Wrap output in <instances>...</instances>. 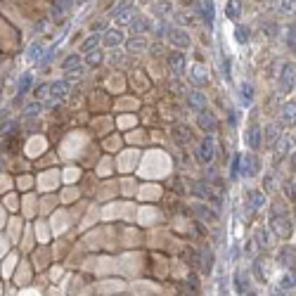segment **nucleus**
Returning <instances> with one entry per match:
<instances>
[{
	"label": "nucleus",
	"instance_id": "obj_12",
	"mask_svg": "<svg viewBox=\"0 0 296 296\" xmlns=\"http://www.w3.org/2000/svg\"><path fill=\"white\" fill-rule=\"evenodd\" d=\"M240 164H242V171L240 173H244V175H256L258 168H261V161H258L256 154H251V152L242 156Z\"/></svg>",
	"mask_w": 296,
	"mask_h": 296
},
{
	"label": "nucleus",
	"instance_id": "obj_26",
	"mask_svg": "<svg viewBox=\"0 0 296 296\" xmlns=\"http://www.w3.org/2000/svg\"><path fill=\"white\" fill-rule=\"evenodd\" d=\"M249 36H251V31H249V26H244V24H237L234 26V38H237V43H249Z\"/></svg>",
	"mask_w": 296,
	"mask_h": 296
},
{
	"label": "nucleus",
	"instance_id": "obj_38",
	"mask_svg": "<svg viewBox=\"0 0 296 296\" xmlns=\"http://www.w3.org/2000/svg\"><path fill=\"white\" fill-rule=\"evenodd\" d=\"M147 47V40L142 36H135V40H131V50H145Z\"/></svg>",
	"mask_w": 296,
	"mask_h": 296
},
{
	"label": "nucleus",
	"instance_id": "obj_20",
	"mask_svg": "<svg viewBox=\"0 0 296 296\" xmlns=\"http://www.w3.org/2000/svg\"><path fill=\"white\" fill-rule=\"evenodd\" d=\"M31 83H33V74H31V71L22 74V76H19V83H17V95H19V97H22V95H26V93H29V88H31Z\"/></svg>",
	"mask_w": 296,
	"mask_h": 296
},
{
	"label": "nucleus",
	"instance_id": "obj_10",
	"mask_svg": "<svg viewBox=\"0 0 296 296\" xmlns=\"http://www.w3.org/2000/svg\"><path fill=\"white\" fill-rule=\"evenodd\" d=\"M168 69H171L173 76H185V55L180 50L168 55Z\"/></svg>",
	"mask_w": 296,
	"mask_h": 296
},
{
	"label": "nucleus",
	"instance_id": "obj_40",
	"mask_svg": "<svg viewBox=\"0 0 296 296\" xmlns=\"http://www.w3.org/2000/svg\"><path fill=\"white\" fill-rule=\"evenodd\" d=\"M223 74L225 78H230V60H225V55H223Z\"/></svg>",
	"mask_w": 296,
	"mask_h": 296
},
{
	"label": "nucleus",
	"instance_id": "obj_5",
	"mask_svg": "<svg viewBox=\"0 0 296 296\" xmlns=\"http://www.w3.org/2000/svg\"><path fill=\"white\" fill-rule=\"evenodd\" d=\"M270 227H273V232L277 234V237H284V240H287V237H291V232H294V230H291V220L289 218H284V216H273V218H270Z\"/></svg>",
	"mask_w": 296,
	"mask_h": 296
},
{
	"label": "nucleus",
	"instance_id": "obj_21",
	"mask_svg": "<svg viewBox=\"0 0 296 296\" xmlns=\"http://www.w3.org/2000/svg\"><path fill=\"white\" fill-rule=\"evenodd\" d=\"M247 199H249L251 209H263V204H265V195L261 192V190H251V192H247Z\"/></svg>",
	"mask_w": 296,
	"mask_h": 296
},
{
	"label": "nucleus",
	"instance_id": "obj_1",
	"mask_svg": "<svg viewBox=\"0 0 296 296\" xmlns=\"http://www.w3.org/2000/svg\"><path fill=\"white\" fill-rule=\"evenodd\" d=\"M294 83H296V64H291V62L282 64L280 76H277V90L282 95H287L294 88Z\"/></svg>",
	"mask_w": 296,
	"mask_h": 296
},
{
	"label": "nucleus",
	"instance_id": "obj_9",
	"mask_svg": "<svg viewBox=\"0 0 296 296\" xmlns=\"http://www.w3.org/2000/svg\"><path fill=\"white\" fill-rule=\"evenodd\" d=\"M280 124L284 126V128H289V126L296 124V102H284V104H282Z\"/></svg>",
	"mask_w": 296,
	"mask_h": 296
},
{
	"label": "nucleus",
	"instance_id": "obj_37",
	"mask_svg": "<svg viewBox=\"0 0 296 296\" xmlns=\"http://www.w3.org/2000/svg\"><path fill=\"white\" fill-rule=\"evenodd\" d=\"M240 161H242V156L234 154L232 156V164H230V178H237V175H240Z\"/></svg>",
	"mask_w": 296,
	"mask_h": 296
},
{
	"label": "nucleus",
	"instance_id": "obj_11",
	"mask_svg": "<svg viewBox=\"0 0 296 296\" xmlns=\"http://www.w3.org/2000/svg\"><path fill=\"white\" fill-rule=\"evenodd\" d=\"M270 8L282 17L296 15V0H270Z\"/></svg>",
	"mask_w": 296,
	"mask_h": 296
},
{
	"label": "nucleus",
	"instance_id": "obj_2",
	"mask_svg": "<svg viewBox=\"0 0 296 296\" xmlns=\"http://www.w3.org/2000/svg\"><path fill=\"white\" fill-rule=\"evenodd\" d=\"M166 38L171 40L175 47H180V50L190 47V33H187L183 26H171V24H168V29H166Z\"/></svg>",
	"mask_w": 296,
	"mask_h": 296
},
{
	"label": "nucleus",
	"instance_id": "obj_8",
	"mask_svg": "<svg viewBox=\"0 0 296 296\" xmlns=\"http://www.w3.org/2000/svg\"><path fill=\"white\" fill-rule=\"evenodd\" d=\"M261 138H263V131H261L258 124H251L249 128H247V133H244V140H247L251 152H256V149L261 147Z\"/></svg>",
	"mask_w": 296,
	"mask_h": 296
},
{
	"label": "nucleus",
	"instance_id": "obj_28",
	"mask_svg": "<svg viewBox=\"0 0 296 296\" xmlns=\"http://www.w3.org/2000/svg\"><path fill=\"white\" fill-rule=\"evenodd\" d=\"M280 135H282V133H280V126H277V124H270L268 128H265V142H268V145H273Z\"/></svg>",
	"mask_w": 296,
	"mask_h": 296
},
{
	"label": "nucleus",
	"instance_id": "obj_29",
	"mask_svg": "<svg viewBox=\"0 0 296 296\" xmlns=\"http://www.w3.org/2000/svg\"><path fill=\"white\" fill-rule=\"evenodd\" d=\"M195 195L197 197H202V199H211V185L209 183H195Z\"/></svg>",
	"mask_w": 296,
	"mask_h": 296
},
{
	"label": "nucleus",
	"instance_id": "obj_6",
	"mask_svg": "<svg viewBox=\"0 0 296 296\" xmlns=\"http://www.w3.org/2000/svg\"><path fill=\"white\" fill-rule=\"evenodd\" d=\"M128 24H131V31L135 33V36H145V33H149L152 29H154V22H152L149 17H145V15H138Z\"/></svg>",
	"mask_w": 296,
	"mask_h": 296
},
{
	"label": "nucleus",
	"instance_id": "obj_23",
	"mask_svg": "<svg viewBox=\"0 0 296 296\" xmlns=\"http://www.w3.org/2000/svg\"><path fill=\"white\" fill-rule=\"evenodd\" d=\"M284 45L296 52V24H289L287 29H284Z\"/></svg>",
	"mask_w": 296,
	"mask_h": 296
},
{
	"label": "nucleus",
	"instance_id": "obj_35",
	"mask_svg": "<svg viewBox=\"0 0 296 296\" xmlns=\"http://www.w3.org/2000/svg\"><path fill=\"white\" fill-rule=\"evenodd\" d=\"M40 111H43V104H40V102L36 100L33 104H29V107L24 109V116H38Z\"/></svg>",
	"mask_w": 296,
	"mask_h": 296
},
{
	"label": "nucleus",
	"instance_id": "obj_41",
	"mask_svg": "<svg viewBox=\"0 0 296 296\" xmlns=\"http://www.w3.org/2000/svg\"><path fill=\"white\" fill-rule=\"evenodd\" d=\"M287 187H289V197L296 199V183H287Z\"/></svg>",
	"mask_w": 296,
	"mask_h": 296
},
{
	"label": "nucleus",
	"instance_id": "obj_34",
	"mask_svg": "<svg viewBox=\"0 0 296 296\" xmlns=\"http://www.w3.org/2000/svg\"><path fill=\"white\" fill-rule=\"evenodd\" d=\"M294 287H296L294 275H284L280 280V291H289V289H294Z\"/></svg>",
	"mask_w": 296,
	"mask_h": 296
},
{
	"label": "nucleus",
	"instance_id": "obj_24",
	"mask_svg": "<svg viewBox=\"0 0 296 296\" xmlns=\"http://www.w3.org/2000/svg\"><path fill=\"white\" fill-rule=\"evenodd\" d=\"M76 0H52V17H62Z\"/></svg>",
	"mask_w": 296,
	"mask_h": 296
},
{
	"label": "nucleus",
	"instance_id": "obj_13",
	"mask_svg": "<svg viewBox=\"0 0 296 296\" xmlns=\"http://www.w3.org/2000/svg\"><path fill=\"white\" fill-rule=\"evenodd\" d=\"M280 263L284 265V268H289V270H294V273H296V249H294V247H282Z\"/></svg>",
	"mask_w": 296,
	"mask_h": 296
},
{
	"label": "nucleus",
	"instance_id": "obj_17",
	"mask_svg": "<svg viewBox=\"0 0 296 296\" xmlns=\"http://www.w3.org/2000/svg\"><path fill=\"white\" fill-rule=\"evenodd\" d=\"M242 10H244L242 0H227V3H225V17L230 19V22H237V19H240Z\"/></svg>",
	"mask_w": 296,
	"mask_h": 296
},
{
	"label": "nucleus",
	"instance_id": "obj_30",
	"mask_svg": "<svg viewBox=\"0 0 296 296\" xmlns=\"http://www.w3.org/2000/svg\"><path fill=\"white\" fill-rule=\"evenodd\" d=\"M40 57H43V43H40V40H36V43L29 47V60H31V62H36V60H38V62H40Z\"/></svg>",
	"mask_w": 296,
	"mask_h": 296
},
{
	"label": "nucleus",
	"instance_id": "obj_36",
	"mask_svg": "<svg viewBox=\"0 0 296 296\" xmlns=\"http://www.w3.org/2000/svg\"><path fill=\"white\" fill-rule=\"evenodd\" d=\"M86 62L93 64V67H95V64H100L102 62V52L97 50V47H95V50H90V52H88V57H86Z\"/></svg>",
	"mask_w": 296,
	"mask_h": 296
},
{
	"label": "nucleus",
	"instance_id": "obj_39",
	"mask_svg": "<svg viewBox=\"0 0 296 296\" xmlns=\"http://www.w3.org/2000/svg\"><path fill=\"white\" fill-rule=\"evenodd\" d=\"M47 95H50V83H43V86L36 88V100H43Z\"/></svg>",
	"mask_w": 296,
	"mask_h": 296
},
{
	"label": "nucleus",
	"instance_id": "obj_42",
	"mask_svg": "<svg viewBox=\"0 0 296 296\" xmlns=\"http://www.w3.org/2000/svg\"><path fill=\"white\" fill-rule=\"evenodd\" d=\"M294 171H296V154H294Z\"/></svg>",
	"mask_w": 296,
	"mask_h": 296
},
{
	"label": "nucleus",
	"instance_id": "obj_22",
	"mask_svg": "<svg viewBox=\"0 0 296 296\" xmlns=\"http://www.w3.org/2000/svg\"><path fill=\"white\" fill-rule=\"evenodd\" d=\"M234 284H237V291L242 296L249 294V277H244V270H237L234 273Z\"/></svg>",
	"mask_w": 296,
	"mask_h": 296
},
{
	"label": "nucleus",
	"instance_id": "obj_19",
	"mask_svg": "<svg viewBox=\"0 0 296 296\" xmlns=\"http://www.w3.org/2000/svg\"><path fill=\"white\" fill-rule=\"evenodd\" d=\"M50 93H52L55 100H64L69 95V81H55V83H50Z\"/></svg>",
	"mask_w": 296,
	"mask_h": 296
},
{
	"label": "nucleus",
	"instance_id": "obj_16",
	"mask_svg": "<svg viewBox=\"0 0 296 296\" xmlns=\"http://www.w3.org/2000/svg\"><path fill=\"white\" fill-rule=\"evenodd\" d=\"M102 43H104L107 47H119L121 43H124V31H121V29H109V31L104 33Z\"/></svg>",
	"mask_w": 296,
	"mask_h": 296
},
{
	"label": "nucleus",
	"instance_id": "obj_15",
	"mask_svg": "<svg viewBox=\"0 0 296 296\" xmlns=\"http://www.w3.org/2000/svg\"><path fill=\"white\" fill-rule=\"evenodd\" d=\"M187 104H190V109L202 111V109H206V97L199 90H190L187 93Z\"/></svg>",
	"mask_w": 296,
	"mask_h": 296
},
{
	"label": "nucleus",
	"instance_id": "obj_14",
	"mask_svg": "<svg viewBox=\"0 0 296 296\" xmlns=\"http://www.w3.org/2000/svg\"><path fill=\"white\" fill-rule=\"evenodd\" d=\"M199 10H202V19L206 26H213V19H216V8H213V0H202V5H199Z\"/></svg>",
	"mask_w": 296,
	"mask_h": 296
},
{
	"label": "nucleus",
	"instance_id": "obj_32",
	"mask_svg": "<svg viewBox=\"0 0 296 296\" xmlns=\"http://www.w3.org/2000/svg\"><path fill=\"white\" fill-rule=\"evenodd\" d=\"M100 40H102L100 33H93V36H88V40L83 43V52H90V50H95V47L100 45Z\"/></svg>",
	"mask_w": 296,
	"mask_h": 296
},
{
	"label": "nucleus",
	"instance_id": "obj_4",
	"mask_svg": "<svg viewBox=\"0 0 296 296\" xmlns=\"http://www.w3.org/2000/svg\"><path fill=\"white\" fill-rule=\"evenodd\" d=\"M213 156H216V142H213V138H204L199 142V149H197V159L202 164H211Z\"/></svg>",
	"mask_w": 296,
	"mask_h": 296
},
{
	"label": "nucleus",
	"instance_id": "obj_27",
	"mask_svg": "<svg viewBox=\"0 0 296 296\" xmlns=\"http://www.w3.org/2000/svg\"><path fill=\"white\" fill-rule=\"evenodd\" d=\"M131 10H133V0H121L116 8H111L109 15L114 17V19H119V17L124 15V12H131Z\"/></svg>",
	"mask_w": 296,
	"mask_h": 296
},
{
	"label": "nucleus",
	"instance_id": "obj_33",
	"mask_svg": "<svg viewBox=\"0 0 296 296\" xmlns=\"http://www.w3.org/2000/svg\"><path fill=\"white\" fill-rule=\"evenodd\" d=\"M78 67H81V57H78V55H69L67 60H64V64H62V69H64V71L78 69Z\"/></svg>",
	"mask_w": 296,
	"mask_h": 296
},
{
	"label": "nucleus",
	"instance_id": "obj_25",
	"mask_svg": "<svg viewBox=\"0 0 296 296\" xmlns=\"http://www.w3.org/2000/svg\"><path fill=\"white\" fill-rule=\"evenodd\" d=\"M240 97H242V102L249 107L251 102H254V86H251V83H242L240 86Z\"/></svg>",
	"mask_w": 296,
	"mask_h": 296
},
{
	"label": "nucleus",
	"instance_id": "obj_18",
	"mask_svg": "<svg viewBox=\"0 0 296 296\" xmlns=\"http://www.w3.org/2000/svg\"><path fill=\"white\" fill-rule=\"evenodd\" d=\"M171 10H173L171 0H156L154 5H152V15H156L159 19H166V17L171 15Z\"/></svg>",
	"mask_w": 296,
	"mask_h": 296
},
{
	"label": "nucleus",
	"instance_id": "obj_31",
	"mask_svg": "<svg viewBox=\"0 0 296 296\" xmlns=\"http://www.w3.org/2000/svg\"><path fill=\"white\" fill-rule=\"evenodd\" d=\"M277 31H280V26H277L273 19H268V22L263 19V33L268 36V38H275V36H277Z\"/></svg>",
	"mask_w": 296,
	"mask_h": 296
},
{
	"label": "nucleus",
	"instance_id": "obj_7",
	"mask_svg": "<svg viewBox=\"0 0 296 296\" xmlns=\"http://www.w3.org/2000/svg\"><path fill=\"white\" fill-rule=\"evenodd\" d=\"M197 124H199V128H202L204 133H216L218 131V121H216V116H213L209 109L197 111Z\"/></svg>",
	"mask_w": 296,
	"mask_h": 296
},
{
	"label": "nucleus",
	"instance_id": "obj_3",
	"mask_svg": "<svg viewBox=\"0 0 296 296\" xmlns=\"http://www.w3.org/2000/svg\"><path fill=\"white\" fill-rule=\"evenodd\" d=\"M187 81L195 88H204L209 83V69H206L204 64H192L190 71H187Z\"/></svg>",
	"mask_w": 296,
	"mask_h": 296
}]
</instances>
